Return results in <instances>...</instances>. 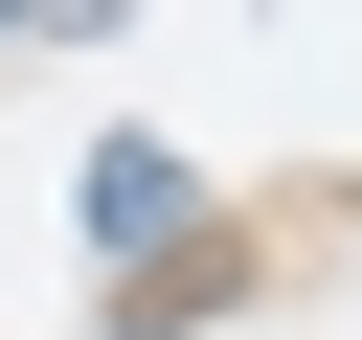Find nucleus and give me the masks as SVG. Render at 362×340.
<instances>
[{"mask_svg": "<svg viewBox=\"0 0 362 340\" xmlns=\"http://www.w3.org/2000/svg\"><path fill=\"white\" fill-rule=\"evenodd\" d=\"M0 23H113V0H0Z\"/></svg>", "mask_w": 362, "mask_h": 340, "instance_id": "obj_2", "label": "nucleus"}, {"mask_svg": "<svg viewBox=\"0 0 362 340\" xmlns=\"http://www.w3.org/2000/svg\"><path fill=\"white\" fill-rule=\"evenodd\" d=\"M158 227H181V159L113 136V159H90V249H158Z\"/></svg>", "mask_w": 362, "mask_h": 340, "instance_id": "obj_1", "label": "nucleus"}]
</instances>
